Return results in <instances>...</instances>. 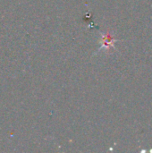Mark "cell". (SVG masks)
<instances>
[{
  "instance_id": "obj_1",
  "label": "cell",
  "mask_w": 152,
  "mask_h": 153,
  "mask_svg": "<svg viewBox=\"0 0 152 153\" xmlns=\"http://www.w3.org/2000/svg\"><path fill=\"white\" fill-rule=\"evenodd\" d=\"M102 40H103V46L102 47H106V48H108L109 46H112L113 47V39L108 34L106 37H104L103 39H102Z\"/></svg>"
}]
</instances>
